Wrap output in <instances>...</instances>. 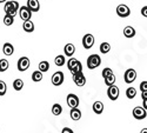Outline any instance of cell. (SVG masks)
Returning <instances> with one entry per match:
<instances>
[{
	"label": "cell",
	"mask_w": 147,
	"mask_h": 133,
	"mask_svg": "<svg viewBox=\"0 0 147 133\" xmlns=\"http://www.w3.org/2000/svg\"><path fill=\"white\" fill-rule=\"evenodd\" d=\"M4 9H5L6 14H9L12 17H16L17 13H18V9H19V4H18V1H7V0H6Z\"/></svg>",
	"instance_id": "obj_1"
},
{
	"label": "cell",
	"mask_w": 147,
	"mask_h": 133,
	"mask_svg": "<svg viewBox=\"0 0 147 133\" xmlns=\"http://www.w3.org/2000/svg\"><path fill=\"white\" fill-rule=\"evenodd\" d=\"M101 64V58L100 55H98V54H92L87 58V67L90 70H94L96 67H99Z\"/></svg>",
	"instance_id": "obj_2"
},
{
	"label": "cell",
	"mask_w": 147,
	"mask_h": 133,
	"mask_svg": "<svg viewBox=\"0 0 147 133\" xmlns=\"http://www.w3.org/2000/svg\"><path fill=\"white\" fill-rule=\"evenodd\" d=\"M73 81H74V84L79 87H82L85 84H86V77L84 76L82 71L81 72H77V73L73 74Z\"/></svg>",
	"instance_id": "obj_3"
},
{
	"label": "cell",
	"mask_w": 147,
	"mask_h": 133,
	"mask_svg": "<svg viewBox=\"0 0 147 133\" xmlns=\"http://www.w3.org/2000/svg\"><path fill=\"white\" fill-rule=\"evenodd\" d=\"M117 14L120 17V18H127L129 14H131V9L127 5H124L121 4L117 7Z\"/></svg>",
	"instance_id": "obj_4"
},
{
	"label": "cell",
	"mask_w": 147,
	"mask_h": 133,
	"mask_svg": "<svg viewBox=\"0 0 147 133\" xmlns=\"http://www.w3.org/2000/svg\"><path fill=\"white\" fill-rule=\"evenodd\" d=\"M94 45V35L93 34H85L82 38V46L86 48V50H90Z\"/></svg>",
	"instance_id": "obj_5"
},
{
	"label": "cell",
	"mask_w": 147,
	"mask_h": 133,
	"mask_svg": "<svg viewBox=\"0 0 147 133\" xmlns=\"http://www.w3.org/2000/svg\"><path fill=\"white\" fill-rule=\"evenodd\" d=\"M119 87H117L115 85H111V86H108V90H107V97L111 100H117L119 98Z\"/></svg>",
	"instance_id": "obj_6"
},
{
	"label": "cell",
	"mask_w": 147,
	"mask_h": 133,
	"mask_svg": "<svg viewBox=\"0 0 147 133\" xmlns=\"http://www.w3.org/2000/svg\"><path fill=\"white\" fill-rule=\"evenodd\" d=\"M31 65V61H30V59L27 57H21L19 60H18V70L20 72H25Z\"/></svg>",
	"instance_id": "obj_7"
},
{
	"label": "cell",
	"mask_w": 147,
	"mask_h": 133,
	"mask_svg": "<svg viewBox=\"0 0 147 133\" xmlns=\"http://www.w3.org/2000/svg\"><path fill=\"white\" fill-rule=\"evenodd\" d=\"M51 81L54 86H60V85H63V82H64V73L63 72H55V73L52 76L51 78Z\"/></svg>",
	"instance_id": "obj_8"
},
{
	"label": "cell",
	"mask_w": 147,
	"mask_h": 133,
	"mask_svg": "<svg viewBox=\"0 0 147 133\" xmlns=\"http://www.w3.org/2000/svg\"><path fill=\"white\" fill-rule=\"evenodd\" d=\"M18 12H19L20 18H21L24 21H25V20H30L31 17H32V11H31L27 6H22V7H20V8L18 9Z\"/></svg>",
	"instance_id": "obj_9"
},
{
	"label": "cell",
	"mask_w": 147,
	"mask_h": 133,
	"mask_svg": "<svg viewBox=\"0 0 147 133\" xmlns=\"http://www.w3.org/2000/svg\"><path fill=\"white\" fill-rule=\"evenodd\" d=\"M124 79H125V82H127V84L133 82L134 80L137 79V72H136V70H133V68H128V70L125 72Z\"/></svg>",
	"instance_id": "obj_10"
},
{
	"label": "cell",
	"mask_w": 147,
	"mask_h": 133,
	"mask_svg": "<svg viewBox=\"0 0 147 133\" xmlns=\"http://www.w3.org/2000/svg\"><path fill=\"white\" fill-rule=\"evenodd\" d=\"M146 108L144 107H140V106H137L136 108L133 110V117L138 119V120H142L146 118Z\"/></svg>",
	"instance_id": "obj_11"
},
{
	"label": "cell",
	"mask_w": 147,
	"mask_h": 133,
	"mask_svg": "<svg viewBox=\"0 0 147 133\" xmlns=\"http://www.w3.org/2000/svg\"><path fill=\"white\" fill-rule=\"evenodd\" d=\"M67 105L71 107V108H73V107H78L79 106V103H80V100H79V98L76 95V94H73V93H69L68 95H67Z\"/></svg>",
	"instance_id": "obj_12"
},
{
	"label": "cell",
	"mask_w": 147,
	"mask_h": 133,
	"mask_svg": "<svg viewBox=\"0 0 147 133\" xmlns=\"http://www.w3.org/2000/svg\"><path fill=\"white\" fill-rule=\"evenodd\" d=\"M32 12H38L40 9V4L39 0H27V5H26Z\"/></svg>",
	"instance_id": "obj_13"
},
{
	"label": "cell",
	"mask_w": 147,
	"mask_h": 133,
	"mask_svg": "<svg viewBox=\"0 0 147 133\" xmlns=\"http://www.w3.org/2000/svg\"><path fill=\"white\" fill-rule=\"evenodd\" d=\"M76 52V46L73 44H67L65 47H64V53L66 57H72Z\"/></svg>",
	"instance_id": "obj_14"
},
{
	"label": "cell",
	"mask_w": 147,
	"mask_h": 133,
	"mask_svg": "<svg viewBox=\"0 0 147 133\" xmlns=\"http://www.w3.org/2000/svg\"><path fill=\"white\" fill-rule=\"evenodd\" d=\"M71 118L73 120H76V122H78V120L81 119V111L78 110V107H73L72 110H71V113H69Z\"/></svg>",
	"instance_id": "obj_15"
},
{
	"label": "cell",
	"mask_w": 147,
	"mask_h": 133,
	"mask_svg": "<svg viewBox=\"0 0 147 133\" xmlns=\"http://www.w3.org/2000/svg\"><path fill=\"white\" fill-rule=\"evenodd\" d=\"M22 28H24V31L27 32V33H32L34 31V24L31 21V19L30 20H25V21H24Z\"/></svg>",
	"instance_id": "obj_16"
},
{
	"label": "cell",
	"mask_w": 147,
	"mask_h": 133,
	"mask_svg": "<svg viewBox=\"0 0 147 133\" xmlns=\"http://www.w3.org/2000/svg\"><path fill=\"white\" fill-rule=\"evenodd\" d=\"M92 108H93V112L95 114H101L104 112V104L101 101H95L93 104V107Z\"/></svg>",
	"instance_id": "obj_17"
},
{
	"label": "cell",
	"mask_w": 147,
	"mask_h": 133,
	"mask_svg": "<svg viewBox=\"0 0 147 133\" xmlns=\"http://www.w3.org/2000/svg\"><path fill=\"white\" fill-rule=\"evenodd\" d=\"M3 52L6 55H12V54L14 53V47L12 46L9 43H5L4 44V47H3Z\"/></svg>",
	"instance_id": "obj_18"
},
{
	"label": "cell",
	"mask_w": 147,
	"mask_h": 133,
	"mask_svg": "<svg viewBox=\"0 0 147 133\" xmlns=\"http://www.w3.org/2000/svg\"><path fill=\"white\" fill-rule=\"evenodd\" d=\"M124 34L126 38H133L136 35V30H134L132 26H126L124 28Z\"/></svg>",
	"instance_id": "obj_19"
},
{
	"label": "cell",
	"mask_w": 147,
	"mask_h": 133,
	"mask_svg": "<svg viewBox=\"0 0 147 133\" xmlns=\"http://www.w3.org/2000/svg\"><path fill=\"white\" fill-rule=\"evenodd\" d=\"M32 80L34 82H39L42 80V72L41 71H35L32 73Z\"/></svg>",
	"instance_id": "obj_20"
},
{
	"label": "cell",
	"mask_w": 147,
	"mask_h": 133,
	"mask_svg": "<svg viewBox=\"0 0 147 133\" xmlns=\"http://www.w3.org/2000/svg\"><path fill=\"white\" fill-rule=\"evenodd\" d=\"M61 112H63V106H61L60 104H54L53 106H52V113L54 114V115H60L61 114Z\"/></svg>",
	"instance_id": "obj_21"
},
{
	"label": "cell",
	"mask_w": 147,
	"mask_h": 133,
	"mask_svg": "<svg viewBox=\"0 0 147 133\" xmlns=\"http://www.w3.org/2000/svg\"><path fill=\"white\" fill-rule=\"evenodd\" d=\"M105 79V84L107 86H111V85H114V82H115V76L112 73V74H109L107 77L104 78Z\"/></svg>",
	"instance_id": "obj_22"
},
{
	"label": "cell",
	"mask_w": 147,
	"mask_h": 133,
	"mask_svg": "<svg viewBox=\"0 0 147 133\" xmlns=\"http://www.w3.org/2000/svg\"><path fill=\"white\" fill-rule=\"evenodd\" d=\"M136 95H137V90L134 88V87H128L126 90V97L128 99H133V98H136Z\"/></svg>",
	"instance_id": "obj_23"
},
{
	"label": "cell",
	"mask_w": 147,
	"mask_h": 133,
	"mask_svg": "<svg viewBox=\"0 0 147 133\" xmlns=\"http://www.w3.org/2000/svg\"><path fill=\"white\" fill-rule=\"evenodd\" d=\"M79 63V60H77L76 58H72V57H69V60L67 61V67H68V70L71 71V70H73L76 66H77V64Z\"/></svg>",
	"instance_id": "obj_24"
},
{
	"label": "cell",
	"mask_w": 147,
	"mask_h": 133,
	"mask_svg": "<svg viewBox=\"0 0 147 133\" xmlns=\"http://www.w3.org/2000/svg\"><path fill=\"white\" fill-rule=\"evenodd\" d=\"M22 87H24V81L21 79H16L13 81V88L16 91H20V90H22Z\"/></svg>",
	"instance_id": "obj_25"
},
{
	"label": "cell",
	"mask_w": 147,
	"mask_h": 133,
	"mask_svg": "<svg viewBox=\"0 0 147 133\" xmlns=\"http://www.w3.org/2000/svg\"><path fill=\"white\" fill-rule=\"evenodd\" d=\"M54 63L57 66H64L65 63H66V59H65V55H58L55 59H54Z\"/></svg>",
	"instance_id": "obj_26"
},
{
	"label": "cell",
	"mask_w": 147,
	"mask_h": 133,
	"mask_svg": "<svg viewBox=\"0 0 147 133\" xmlns=\"http://www.w3.org/2000/svg\"><path fill=\"white\" fill-rule=\"evenodd\" d=\"M109 51H111V45H109L108 43H102V44L100 45V52H101L102 54H106V53H108Z\"/></svg>",
	"instance_id": "obj_27"
},
{
	"label": "cell",
	"mask_w": 147,
	"mask_h": 133,
	"mask_svg": "<svg viewBox=\"0 0 147 133\" xmlns=\"http://www.w3.org/2000/svg\"><path fill=\"white\" fill-rule=\"evenodd\" d=\"M13 22H14V17H12L9 14H6L4 17V24L6 26H11V25H13Z\"/></svg>",
	"instance_id": "obj_28"
},
{
	"label": "cell",
	"mask_w": 147,
	"mask_h": 133,
	"mask_svg": "<svg viewBox=\"0 0 147 133\" xmlns=\"http://www.w3.org/2000/svg\"><path fill=\"white\" fill-rule=\"evenodd\" d=\"M8 66H9V64H8V61H7L6 59H1V60H0V72L7 71L8 70Z\"/></svg>",
	"instance_id": "obj_29"
},
{
	"label": "cell",
	"mask_w": 147,
	"mask_h": 133,
	"mask_svg": "<svg viewBox=\"0 0 147 133\" xmlns=\"http://www.w3.org/2000/svg\"><path fill=\"white\" fill-rule=\"evenodd\" d=\"M48 70H50V64H48L47 61H41V63H39V71H41V72H47Z\"/></svg>",
	"instance_id": "obj_30"
},
{
	"label": "cell",
	"mask_w": 147,
	"mask_h": 133,
	"mask_svg": "<svg viewBox=\"0 0 147 133\" xmlns=\"http://www.w3.org/2000/svg\"><path fill=\"white\" fill-rule=\"evenodd\" d=\"M6 91H7L6 84H5L3 80H0V97L5 95V94H6Z\"/></svg>",
	"instance_id": "obj_31"
},
{
	"label": "cell",
	"mask_w": 147,
	"mask_h": 133,
	"mask_svg": "<svg viewBox=\"0 0 147 133\" xmlns=\"http://www.w3.org/2000/svg\"><path fill=\"white\" fill-rule=\"evenodd\" d=\"M81 71H82V65H81V63L79 61L74 68L71 70V73H72V74H74V73H77V72H81Z\"/></svg>",
	"instance_id": "obj_32"
},
{
	"label": "cell",
	"mask_w": 147,
	"mask_h": 133,
	"mask_svg": "<svg viewBox=\"0 0 147 133\" xmlns=\"http://www.w3.org/2000/svg\"><path fill=\"white\" fill-rule=\"evenodd\" d=\"M112 73H113V71H112V68H109V67H106V68L102 70V77L104 78L109 76V74H112Z\"/></svg>",
	"instance_id": "obj_33"
},
{
	"label": "cell",
	"mask_w": 147,
	"mask_h": 133,
	"mask_svg": "<svg viewBox=\"0 0 147 133\" xmlns=\"http://www.w3.org/2000/svg\"><path fill=\"white\" fill-rule=\"evenodd\" d=\"M140 90H141V92L147 91V81H142V82L140 84Z\"/></svg>",
	"instance_id": "obj_34"
},
{
	"label": "cell",
	"mask_w": 147,
	"mask_h": 133,
	"mask_svg": "<svg viewBox=\"0 0 147 133\" xmlns=\"http://www.w3.org/2000/svg\"><path fill=\"white\" fill-rule=\"evenodd\" d=\"M141 13H142V16L146 18L147 17V6H145V7H142V9H141Z\"/></svg>",
	"instance_id": "obj_35"
},
{
	"label": "cell",
	"mask_w": 147,
	"mask_h": 133,
	"mask_svg": "<svg viewBox=\"0 0 147 133\" xmlns=\"http://www.w3.org/2000/svg\"><path fill=\"white\" fill-rule=\"evenodd\" d=\"M63 133H73V131H72L71 128H68V127H65V128L63 130Z\"/></svg>",
	"instance_id": "obj_36"
},
{
	"label": "cell",
	"mask_w": 147,
	"mask_h": 133,
	"mask_svg": "<svg viewBox=\"0 0 147 133\" xmlns=\"http://www.w3.org/2000/svg\"><path fill=\"white\" fill-rule=\"evenodd\" d=\"M142 99H144V100L147 99V91H144V92H142Z\"/></svg>",
	"instance_id": "obj_37"
},
{
	"label": "cell",
	"mask_w": 147,
	"mask_h": 133,
	"mask_svg": "<svg viewBox=\"0 0 147 133\" xmlns=\"http://www.w3.org/2000/svg\"><path fill=\"white\" fill-rule=\"evenodd\" d=\"M144 108H146V110H147V99L144 100Z\"/></svg>",
	"instance_id": "obj_38"
},
{
	"label": "cell",
	"mask_w": 147,
	"mask_h": 133,
	"mask_svg": "<svg viewBox=\"0 0 147 133\" xmlns=\"http://www.w3.org/2000/svg\"><path fill=\"white\" fill-rule=\"evenodd\" d=\"M6 1V0H0V4H1V3H5Z\"/></svg>",
	"instance_id": "obj_39"
}]
</instances>
